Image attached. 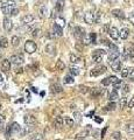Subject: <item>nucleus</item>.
Returning a JSON list of instances; mask_svg holds the SVG:
<instances>
[{"label":"nucleus","mask_w":134,"mask_h":140,"mask_svg":"<svg viewBox=\"0 0 134 140\" xmlns=\"http://www.w3.org/2000/svg\"><path fill=\"white\" fill-rule=\"evenodd\" d=\"M9 127H11V131H12V133H20V132H21V126L19 125L18 123L11 124Z\"/></svg>","instance_id":"obj_21"},{"label":"nucleus","mask_w":134,"mask_h":140,"mask_svg":"<svg viewBox=\"0 0 134 140\" xmlns=\"http://www.w3.org/2000/svg\"><path fill=\"white\" fill-rule=\"evenodd\" d=\"M100 19H101V12L100 11H98L97 13L95 14V22H100Z\"/></svg>","instance_id":"obj_46"},{"label":"nucleus","mask_w":134,"mask_h":140,"mask_svg":"<svg viewBox=\"0 0 134 140\" xmlns=\"http://www.w3.org/2000/svg\"><path fill=\"white\" fill-rule=\"evenodd\" d=\"M105 71H106V67H105V66H98V67L93 68V69L90 71V76H91V77L100 76V75H103Z\"/></svg>","instance_id":"obj_3"},{"label":"nucleus","mask_w":134,"mask_h":140,"mask_svg":"<svg viewBox=\"0 0 134 140\" xmlns=\"http://www.w3.org/2000/svg\"><path fill=\"white\" fill-rule=\"evenodd\" d=\"M90 40H91V43H97V42H96V34L95 33H91L90 34Z\"/></svg>","instance_id":"obj_51"},{"label":"nucleus","mask_w":134,"mask_h":140,"mask_svg":"<svg viewBox=\"0 0 134 140\" xmlns=\"http://www.w3.org/2000/svg\"><path fill=\"white\" fill-rule=\"evenodd\" d=\"M64 124H65L66 126H69V127H72V126L75 125V122L70 117H64Z\"/></svg>","instance_id":"obj_32"},{"label":"nucleus","mask_w":134,"mask_h":140,"mask_svg":"<svg viewBox=\"0 0 134 140\" xmlns=\"http://www.w3.org/2000/svg\"><path fill=\"white\" fill-rule=\"evenodd\" d=\"M128 78L131 81H134V68H130V74H128Z\"/></svg>","instance_id":"obj_49"},{"label":"nucleus","mask_w":134,"mask_h":140,"mask_svg":"<svg viewBox=\"0 0 134 140\" xmlns=\"http://www.w3.org/2000/svg\"><path fill=\"white\" fill-rule=\"evenodd\" d=\"M20 44V37L19 36H13L12 37V46L13 47H18Z\"/></svg>","instance_id":"obj_39"},{"label":"nucleus","mask_w":134,"mask_h":140,"mask_svg":"<svg viewBox=\"0 0 134 140\" xmlns=\"http://www.w3.org/2000/svg\"><path fill=\"white\" fill-rule=\"evenodd\" d=\"M110 66H111V69L116 72H119L121 71V62L119 60H116L113 62H110Z\"/></svg>","instance_id":"obj_9"},{"label":"nucleus","mask_w":134,"mask_h":140,"mask_svg":"<svg viewBox=\"0 0 134 140\" xmlns=\"http://www.w3.org/2000/svg\"><path fill=\"white\" fill-rule=\"evenodd\" d=\"M11 66H12V63H11L9 60H7V58H5V60H2L1 62V70L5 72L9 71L11 70Z\"/></svg>","instance_id":"obj_12"},{"label":"nucleus","mask_w":134,"mask_h":140,"mask_svg":"<svg viewBox=\"0 0 134 140\" xmlns=\"http://www.w3.org/2000/svg\"><path fill=\"white\" fill-rule=\"evenodd\" d=\"M12 28H13V22H12V20H11L9 18H5L4 19V29L6 32H9V31H12Z\"/></svg>","instance_id":"obj_11"},{"label":"nucleus","mask_w":134,"mask_h":140,"mask_svg":"<svg viewBox=\"0 0 134 140\" xmlns=\"http://www.w3.org/2000/svg\"><path fill=\"white\" fill-rule=\"evenodd\" d=\"M130 92V87H128V84H124L122 85V93L126 95V93Z\"/></svg>","instance_id":"obj_48"},{"label":"nucleus","mask_w":134,"mask_h":140,"mask_svg":"<svg viewBox=\"0 0 134 140\" xmlns=\"http://www.w3.org/2000/svg\"><path fill=\"white\" fill-rule=\"evenodd\" d=\"M121 76L124 77V78H126V77H128V74H130V68H124L121 69Z\"/></svg>","instance_id":"obj_43"},{"label":"nucleus","mask_w":134,"mask_h":140,"mask_svg":"<svg viewBox=\"0 0 134 140\" xmlns=\"http://www.w3.org/2000/svg\"><path fill=\"white\" fill-rule=\"evenodd\" d=\"M55 8H56V11H58V12H61V11L64 8V2H63V0H60V1L56 2Z\"/></svg>","instance_id":"obj_37"},{"label":"nucleus","mask_w":134,"mask_h":140,"mask_svg":"<svg viewBox=\"0 0 134 140\" xmlns=\"http://www.w3.org/2000/svg\"><path fill=\"white\" fill-rule=\"evenodd\" d=\"M55 23H57L60 27H64V26H65V20H64L62 17H57V18H56V22Z\"/></svg>","instance_id":"obj_36"},{"label":"nucleus","mask_w":134,"mask_h":140,"mask_svg":"<svg viewBox=\"0 0 134 140\" xmlns=\"http://www.w3.org/2000/svg\"><path fill=\"white\" fill-rule=\"evenodd\" d=\"M39 14H40V18H41V19H44L45 17H47V14H48V8H47V6H44V5H43V6L40 8Z\"/></svg>","instance_id":"obj_27"},{"label":"nucleus","mask_w":134,"mask_h":140,"mask_svg":"<svg viewBox=\"0 0 134 140\" xmlns=\"http://www.w3.org/2000/svg\"><path fill=\"white\" fill-rule=\"evenodd\" d=\"M30 35L34 37V39H36V37H39L40 35H41V29H40V28L33 29V31H32V33H30Z\"/></svg>","instance_id":"obj_35"},{"label":"nucleus","mask_w":134,"mask_h":140,"mask_svg":"<svg viewBox=\"0 0 134 140\" xmlns=\"http://www.w3.org/2000/svg\"><path fill=\"white\" fill-rule=\"evenodd\" d=\"M130 35V31L127 28H121L120 29V39L121 40H126Z\"/></svg>","instance_id":"obj_24"},{"label":"nucleus","mask_w":134,"mask_h":140,"mask_svg":"<svg viewBox=\"0 0 134 140\" xmlns=\"http://www.w3.org/2000/svg\"><path fill=\"white\" fill-rule=\"evenodd\" d=\"M119 57H120L119 50H118V52H113V50H111V52L109 53V55H107V58H109V63H110V62L116 61V60H119Z\"/></svg>","instance_id":"obj_10"},{"label":"nucleus","mask_w":134,"mask_h":140,"mask_svg":"<svg viewBox=\"0 0 134 140\" xmlns=\"http://www.w3.org/2000/svg\"><path fill=\"white\" fill-rule=\"evenodd\" d=\"M11 63L14 64V66H21L23 63V57L21 55H12L9 58Z\"/></svg>","instance_id":"obj_6"},{"label":"nucleus","mask_w":134,"mask_h":140,"mask_svg":"<svg viewBox=\"0 0 134 140\" xmlns=\"http://www.w3.org/2000/svg\"><path fill=\"white\" fill-rule=\"evenodd\" d=\"M109 35L112 40L117 41V40H119V37H120V31H118L117 27H111L109 31Z\"/></svg>","instance_id":"obj_5"},{"label":"nucleus","mask_w":134,"mask_h":140,"mask_svg":"<svg viewBox=\"0 0 134 140\" xmlns=\"http://www.w3.org/2000/svg\"><path fill=\"white\" fill-rule=\"evenodd\" d=\"M37 49V46L34 41H32V40H28V41H26L25 43V52L28 53V54H33L35 53Z\"/></svg>","instance_id":"obj_2"},{"label":"nucleus","mask_w":134,"mask_h":140,"mask_svg":"<svg viewBox=\"0 0 134 140\" xmlns=\"http://www.w3.org/2000/svg\"><path fill=\"white\" fill-rule=\"evenodd\" d=\"M74 36L77 40H83L85 37V29L80 26H77L74 28Z\"/></svg>","instance_id":"obj_4"},{"label":"nucleus","mask_w":134,"mask_h":140,"mask_svg":"<svg viewBox=\"0 0 134 140\" xmlns=\"http://www.w3.org/2000/svg\"><path fill=\"white\" fill-rule=\"evenodd\" d=\"M126 104H127V99L125 98H121L120 99V102H119V106H120V109H124V107H126Z\"/></svg>","instance_id":"obj_45"},{"label":"nucleus","mask_w":134,"mask_h":140,"mask_svg":"<svg viewBox=\"0 0 134 140\" xmlns=\"http://www.w3.org/2000/svg\"><path fill=\"white\" fill-rule=\"evenodd\" d=\"M119 79H118L116 76H109V77H106V78H104L103 81H101V84L107 87V85H110V84H114V83H117Z\"/></svg>","instance_id":"obj_7"},{"label":"nucleus","mask_w":134,"mask_h":140,"mask_svg":"<svg viewBox=\"0 0 134 140\" xmlns=\"http://www.w3.org/2000/svg\"><path fill=\"white\" fill-rule=\"evenodd\" d=\"M118 98H119V95H118V90L113 89V90H112L111 92H110V95H109L110 102H114V101H117Z\"/></svg>","instance_id":"obj_22"},{"label":"nucleus","mask_w":134,"mask_h":140,"mask_svg":"<svg viewBox=\"0 0 134 140\" xmlns=\"http://www.w3.org/2000/svg\"><path fill=\"white\" fill-rule=\"evenodd\" d=\"M51 91L54 93H60V92H62L63 91V88H62V85H60V84H53L51 85Z\"/></svg>","instance_id":"obj_26"},{"label":"nucleus","mask_w":134,"mask_h":140,"mask_svg":"<svg viewBox=\"0 0 134 140\" xmlns=\"http://www.w3.org/2000/svg\"><path fill=\"white\" fill-rule=\"evenodd\" d=\"M69 58H70V62L72 64H76V63H78V62H80V58L77 55H75V54H70Z\"/></svg>","instance_id":"obj_31"},{"label":"nucleus","mask_w":134,"mask_h":140,"mask_svg":"<svg viewBox=\"0 0 134 140\" xmlns=\"http://www.w3.org/2000/svg\"><path fill=\"white\" fill-rule=\"evenodd\" d=\"M127 106L130 107V109H132V107H134V96L131 98V101L128 102V104H127Z\"/></svg>","instance_id":"obj_52"},{"label":"nucleus","mask_w":134,"mask_h":140,"mask_svg":"<svg viewBox=\"0 0 134 140\" xmlns=\"http://www.w3.org/2000/svg\"><path fill=\"white\" fill-rule=\"evenodd\" d=\"M14 1H11L8 0L7 2H2L1 5V11L5 15H12V11L14 8Z\"/></svg>","instance_id":"obj_1"},{"label":"nucleus","mask_w":134,"mask_h":140,"mask_svg":"<svg viewBox=\"0 0 134 140\" xmlns=\"http://www.w3.org/2000/svg\"><path fill=\"white\" fill-rule=\"evenodd\" d=\"M55 68H56V70H58V71H62V70L65 69V63H64L62 60H57Z\"/></svg>","instance_id":"obj_25"},{"label":"nucleus","mask_w":134,"mask_h":140,"mask_svg":"<svg viewBox=\"0 0 134 140\" xmlns=\"http://www.w3.org/2000/svg\"><path fill=\"white\" fill-rule=\"evenodd\" d=\"M11 1H17V0H11Z\"/></svg>","instance_id":"obj_61"},{"label":"nucleus","mask_w":134,"mask_h":140,"mask_svg":"<svg viewBox=\"0 0 134 140\" xmlns=\"http://www.w3.org/2000/svg\"><path fill=\"white\" fill-rule=\"evenodd\" d=\"M72 117H74L75 122H76L77 124H79L80 122H82V114H80L78 111H74V113H72Z\"/></svg>","instance_id":"obj_30"},{"label":"nucleus","mask_w":134,"mask_h":140,"mask_svg":"<svg viewBox=\"0 0 134 140\" xmlns=\"http://www.w3.org/2000/svg\"><path fill=\"white\" fill-rule=\"evenodd\" d=\"M126 132H127L130 136H134V124L133 123L126 125Z\"/></svg>","instance_id":"obj_28"},{"label":"nucleus","mask_w":134,"mask_h":140,"mask_svg":"<svg viewBox=\"0 0 134 140\" xmlns=\"http://www.w3.org/2000/svg\"><path fill=\"white\" fill-rule=\"evenodd\" d=\"M53 32H54V34L56 35V36H62L63 35V29H62V27H60L57 25V23H54V26H53Z\"/></svg>","instance_id":"obj_19"},{"label":"nucleus","mask_w":134,"mask_h":140,"mask_svg":"<svg viewBox=\"0 0 134 140\" xmlns=\"http://www.w3.org/2000/svg\"><path fill=\"white\" fill-rule=\"evenodd\" d=\"M79 68H77V67H71L70 68V74L72 76H77V75H79Z\"/></svg>","instance_id":"obj_40"},{"label":"nucleus","mask_w":134,"mask_h":140,"mask_svg":"<svg viewBox=\"0 0 134 140\" xmlns=\"http://www.w3.org/2000/svg\"><path fill=\"white\" fill-rule=\"evenodd\" d=\"M92 61L95 63H100L103 61V56H99V55H93L92 54Z\"/></svg>","instance_id":"obj_41"},{"label":"nucleus","mask_w":134,"mask_h":140,"mask_svg":"<svg viewBox=\"0 0 134 140\" xmlns=\"http://www.w3.org/2000/svg\"><path fill=\"white\" fill-rule=\"evenodd\" d=\"M113 87H114V89H116V90H119V89H121V88H122V82L119 79L117 83H114Z\"/></svg>","instance_id":"obj_47"},{"label":"nucleus","mask_w":134,"mask_h":140,"mask_svg":"<svg viewBox=\"0 0 134 140\" xmlns=\"http://www.w3.org/2000/svg\"><path fill=\"white\" fill-rule=\"evenodd\" d=\"M11 134H12V131H11V127L8 126V127H7V130H6V136H5V137H6V138H9Z\"/></svg>","instance_id":"obj_54"},{"label":"nucleus","mask_w":134,"mask_h":140,"mask_svg":"<svg viewBox=\"0 0 134 140\" xmlns=\"http://www.w3.org/2000/svg\"><path fill=\"white\" fill-rule=\"evenodd\" d=\"M101 95V89H99V88H92L90 90V96H91V98H98L99 96Z\"/></svg>","instance_id":"obj_17"},{"label":"nucleus","mask_w":134,"mask_h":140,"mask_svg":"<svg viewBox=\"0 0 134 140\" xmlns=\"http://www.w3.org/2000/svg\"><path fill=\"white\" fill-rule=\"evenodd\" d=\"M7 46H8V40H7V37H0V47L1 48H7Z\"/></svg>","instance_id":"obj_34"},{"label":"nucleus","mask_w":134,"mask_h":140,"mask_svg":"<svg viewBox=\"0 0 134 140\" xmlns=\"http://www.w3.org/2000/svg\"><path fill=\"white\" fill-rule=\"evenodd\" d=\"M79 92L83 93V95H85V93L90 92V90H89V88L85 87V85H80V87H79Z\"/></svg>","instance_id":"obj_42"},{"label":"nucleus","mask_w":134,"mask_h":140,"mask_svg":"<svg viewBox=\"0 0 134 140\" xmlns=\"http://www.w3.org/2000/svg\"><path fill=\"white\" fill-rule=\"evenodd\" d=\"M112 15H113L114 18H117V19H119V20H124L125 19V14H124V12H122L121 9H112Z\"/></svg>","instance_id":"obj_15"},{"label":"nucleus","mask_w":134,"mask_h":140,"mask_svg":"<svg viewBox=\"0 0 134 140\" xmlns=\"http://www.w3.org/2000/svg\"><path fill=\"white\" fill-rule=\"evenodd\" d=\"M110 140H121V133L120 132H113V133L110 136Z\"/></svg>","instance_id":"obj_29"},{"label":"nucleus","mask_w":134,"mask_h":140,"mask_svg":"<svg viewBox=\"0 0 134 140\" xmlns=\"http://www.w3.org/2000/svg\"><path fill=\"white\" fill-rule=\"evenodd\" d=\"M82 42H83V43H84V44H90V43H91V40H90V35H89V36H85L84 39L82 40Z\"/></svg>","instance_id":"obj_50"},{"label":"nucleus","mask_w":134,"mask_h":140,"mask_svg":"<svg viewBox=\"0 0 134 140\" xmlns=\"http://www.w3.org/2000/svg\"><path fill=\"white\" fill-rule=\"evenodd\" d=\"M0 97H1V93H0Z\"/></svg>","instance_id":"obj_62"},{"label":"nucleus","mask_w":134,"mask_h":140,"mask_svg":"<svg viewBox=\"0 0 134 140\" xmlns=\"http://www.w3.org/2000/svg\"><path fill=\"white\" fill-rule=\"evenodd\" d=\"M1 107H2V105H1V103H0V110H1Z\"/></svg>","instance_id":"obj_60"},{"label":"nucleus","mask_w":134,"mask_h":140,"mask_svg":"<svg viewBox=\"0 0 134 140\" xmlns=\"http://www.w3.org/2000/svg\"><path fill=\"white\" fill-rule=\"evenodd\" d=\"M63 124H64V118H62V117H56L55 120H54V125H55L56 130L62 128L63 127Z\"/></svg>","instance_id":"obj_16"},{"label":"nucleus","mask_w":134,"mask_h":140,"mask_svg":"<svg viewBox=\"0 0 134 140\" xmlns=\"http://www.w3.org/2000/svg\"><path fill=\"white\" fill-rule=\"evenodd\" d=\"M116 107H117V104L114 102H110L106 106V110L107 111H113V110H116Z\"/></svg>","instance_id":"obj_38"},{"label":"nucleus","mask_w":134,"mask_h":140,"mask_svg":"<svg viewBox=\"0 0 134 140\" xmlns=\"http://www.w3.org/2000/svg\"><path fill=\"white\" fill-rule=\"evenodd\" d=\"M4 122H5V117L2 114H0V125H2V124H4Z\"/></svg>","instance_id":"obj_57"},{"label":"nucleus","mask_w":134,"mask_h":140,"mask_svg":"<svg viewBox=\"0 0 134 140\" xmlns=\"http://www.w3.org/2000/svg\"><path fill=\"white\" fill-rule=\"evenodd\" d=\"M23 120H25V123L27 125H29V124H35L36 123V118L34 117V116H30V114H26L25 118H23Z\"/></svg>","instance_id":"obj_20"},{"label":"nucleus","mask_w":134,"mask_h":140,"mask_svg":"<svg viewBox=\"0 0 134 140\" xmlns=\"http://www.w3.org/2000/svg\"><path fill=\"white\" fill-rule=\"evenodd\" d=\"M63 82L65 83V84H72V83L75 82L74 76H72V75H68V76H65V77H64Z\"/></svg>","instance_id":"obj_33"},{"label":"nucleus","mask_w":134,"mask_h":140,"mask_svg":"<svg viewBox=\"0 0 134 140\" xmlns=\"http://www.w3.org/2000/svg\"><path fill=\"white\" fill-rule=\"evenodd\" d=\"M84 21L87 25H92L95 22V14L92 12H86L84 14Z\"/></svg>","instance_id":"obj_8"},{"label":"nucleus","mask_w":134,"mask_h":140,"mask_svg":"<svg viewBox=\"0 0 134 140\" xmlns=\"http://www.w3.org/2000/svg\"><path fill=\"white\" fill-rule=\"evenodd\" d=\"M93 55H99V56H104L106 54V52L104 49H97V50H95V52L92 53Z\"/></svg>","instance_id":"obj_44"},{"label":"nucleus","mask_w":134,"mask_h":140,"mask_svg":"<svg viewBox=\"0 0 134 140\" xmlns=\"http://www.w3.org/2000/svg\"><path fill=\"white\" fill-rule=\"evenodd\" d=\"M87 136H89V130H83L76 136V140H84Z\"/></svg>","instance_id":"obj_23"},{"label":"nucleus","mask_w":134,"mask_h":140,"mask_svg":"<svg viewBox=\"0 0 134 140\" xmlns=\"http://www.w3.org/2000/svg\"><path fill=\"white\" fill-rule=\"evenodd\" d=\"M4 79H5V78H4V76H2V75L0 74V83H1V82H4Z\"/></svg>","instance_id":"obj_58"},{"label":"nucleus","mask_w":134,"mask_h":140,"mask_svg":"<svg viewBox=\"0 0 134 140\" xmlns=\"http://www.w3.org/2000/svg\"><path fill=\"white\" fill-rule=\"evenodd\" d=\"M34 15L33 14H27L25 15V17L22 18V23L23 25H30V23H33V21H34Z\"/></svg>","instance_id":"obj_18"},{"label":"nucleus","mask_w":134,"mask_h":140,"mask_svg":"<svg viewBox=\"0 0 134 140\" xmlns=\"http://www.w3.org/2000/svg\"><path fill=\"white\" fill-rule=\"evenodd\" d=\"M128 20H130V22L134 26V14H130V15H128Z\"/></svg>","instance_id":"obj_55"},{"label":"nucleus","mask_w":134,"mask_h":140,"mask_svg":"<svg viewBox=\"0 0 134 140\" xmlns=\"http://www.w3.org/2000/svg\"><path fill=\"white\" fill-rule=\"evenodd\" d=\"M110 28H111V27H110V25H106L103 27V33H109V31H110Z\"/></svg>","instance_id":"obj_53"},{"label":"nucleus","mask_w":134,"mask_h":140,"mask_svg":"<svg viewBox=\"0 0 134 140\" xmlns=\"http://www.w3.org/2000/svg\"><path fill=\"white\" fill-rule=\"evenodd\" d=\"M19 13V9L17 8V7H14V8H13V11H12V15H17Z\"/></svg>","instance_id":"obj_56"},{"label":"nucleus","mask_w":134,"mask_h":140,"mask_svg":"<svg viewBox=\"0 0 134 140\" xmlns=\"http://www.w3.org/2000/svg\"><path fill=\"white\" fill-rule=\"evenodd\" d=\"M45 53L48 54V55H55L56 54V47L54 43H48L45 46Z\"/></svg>","instance_id":"obj_13"},{"label":"nucleus","mask_w":134,"mask_h":140,"mask_svg":"<svg viewBox=\"0 0 134 140\" xmlns=\"http://www.w3.org/2000/svg\"><path fill=\"white\" fill-rule=\"evenodd\" d=\"M33 131H34V124H29V125H27L23 127V130H21L20 134L21 136H27V134H29Z\"/></svg>","instance_id":"obj_14"},{"label":"nucleus","mask_w":134,"mask_h":140,"mask_svg":"<svg viewBox=\"0 0 134 140\" xmlns=\"http://www.w3.org/2000/svg\"><path fill=\"white\" fill-rule=\"evenodd\" d=\"M96 122H97V123H101L103 120H101V118H100V119H99V118H96Z\"/></svg>","instance_id":"obj_59"}]
</instances>
